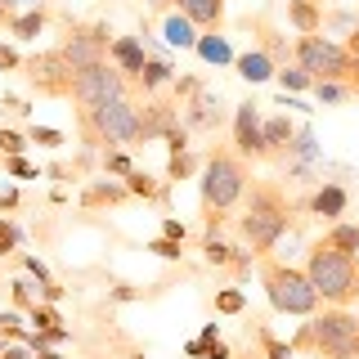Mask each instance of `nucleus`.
Returning a JSON list of instances; mask_svg holds the SVG:
<instances>
[{"instance_id": "nucleus-1", "label": "nucleus", "mask_w": 359, "mask_h": 359, "mask_svg": "<svg viewBox=\"0 0 359 359\" xmlns=\"http://www.w3.org/2000/svg\"><path fill=\"white\" fill-rule=\"evenodd\" d=\"M247 184H252V171H247V162L233 149H216L207 153V162H202V180H198V194H202V220H207V238H216L220 220L229 216L233 207L243 202Z\"/></svg>"}, {"instance_id": "nucleus-2", "label": "nucleus", "mask_w": 359, "mask_h": 359, "mask_svg": "<svg viewBox=\"0 0 359 359\" xmlns=\"http://www.w3.org/2000/svg\"><path fill=\"white\" fill-rule=\"evenodd\" d=\"M243 220H238V233L247 238L252 256H269L274 243L287 233V216H292V202L283 198V189L274 180H252L243 194Z\"/></svg>"}, {"instance_id": "nucleus-3", "label": "nucleus", "mask_w": 359, "mask_h": 359, "mask_svg": "<svg viewBox=\"0 0 359 359\" xmlns=\"http://www.w3.org/2000/svg\"><path fill=\"white\" fill-rule=\"evenodd\" d=\"M287 346L314 359H359V314L341 306H323L301 323Z\"/></svg>"}, {"instance_id": "nucleus-4", "label": "nucleus", "mask_w": 359, "mask_h": 359, "mask_svg": "<svg viewBox=\"0 0 359 359\" xmlns=\"http://www.w3.org/2000/svg\"><path fill=\"white\" fill-rule=\"evenodd\" d=\"M306 278L314 283L323 306L351 310V301H359V261L355 256H341L323 238L310 243V252H306Z\"/></svg>"}, {"instance_id": "nucleus-5", "label": "nucleus", "mask_w": 359, "mask_h": 359, "mask_svg": "<svg viewBox=\"0 0 359 359\" xmlns=\"http://www.w3.org/2000/svg\"><path fill=\"white\" fill-rule=\"evenodd\" d=\"M261 261V287L269 297V306L278 314H292V319H310L314 310L323 306L314 283L306 278V269L287 265V261H274V256H256Z\"/></svg>"}, {"instance_id": "nucleus-6", "label": "nucleus", "mask_w": 359, "mask_h": 359, "mask_svg": "<svg viewBox=\"0 0 359 359\" xmlns=\"http://www.w3.org/2000/svg\"><path fill=\"white\" fill-rule=\"evenodd\" d=\"M292 59H297V67L310 81H337V86L351 90V95H359V59L346 45H337V41L314 32V36H301L292 45Z\"/></svg>"}, {"instance_id": "nucleus-7", "label": "nucleus", "mask_w": 359, "mask_h": 359, "mask_svg": "<svg viewBox=\"0 0 359 359\" xmlns=\"http://www.w3.org/2000/svg\"><path fill=\"white\" fill-rule=\"evenodd\" d=\"M81 121V140L86 149H121V144H140V104L126 99H112L104 108H76Z\"/></svg>"}, {"instance_id": "nucleus-8", "label": "nucleus", "mask_w": 359, "mask_h": 359, "mask_svg": "<svg viewBox=\"0 0 359 359\" xmlns=\"http://www.w3.org/2000/svg\"><path fill=\"white\" fill-rule=\"evenodd\" d=\"M130 95V76L121 72L117 63H95L81 67L72 81V104L76 108H104L112 99H126Z\"/></svg>"}, {"instance_id": "nucleus-9", "label": "nucleus", "mask_w": 359, "mask_h": 359, "mask_svg": "<svg viewBox=\"0 0 359 359\" xmlns=\"http://www.w3.org/2000/svg\"><path fill=\"white\" fill-rule=\"evenodd\" d=\"M108 50H112V27L108 22H67V36L59 45V54L72 63V72L108 63Z\"/></svg>"}, {"instance_id": "nucleus-10", "label": "nucleus", "mask_w": 359, "mask_h": 359, "mask_svg": "<svg viewBox=\"0 0 359 359\" xmlns=\"http://www.w3.org/2000/svg\"><path fill=\"white\" fill-rule=\"evenodd\" d=\"M22 76H27L32 90L45 95V99H72L76 72H72V63H67L59 50H36L32 59H22Z\"/></svg>"}, {"instance_id": "nucleus-11", "label": "nucleus", "mask_w": 359, "mask_h": 359, "mask_svg": "<svg viewBox=\"0 0 359 359\" xmlns=\"http://www.w3.org/2000/svg\"><path fill=\"white\" fill-rule=\"evenodd\" d=\"M233 153H238L243 162H252V157H265L261 108H256V99H243V104L233 108Z\"/></svg>"}, {"instance_id": "nucleus-12", "label": "nucleus", "mask_w": 359, "mask_h": 359, "mask_svg": "<svg viewBox=\"0 0 359 359\" xmlns=\"http://www.w3.org/2000/svg\"><path fill=\"white\" fill-rule=\"evenodd\" d=\"M175 126H184V121H180V104H175V99L149 95V104H140V144L166 140Z\"/></svg>"}, {"instance_id": "nucleus-13", "label": "nucleus", "mask_w": 359, "mask_h": 359, "mask_svg": "<svg viewBox=\"0 0 359 359\" xmlns=\"http://www.w3.org/2000/svg\"><path fill=\"white\" fill-rule=\"evenodd\" d=\"M184 108V126L189 130H216L220 121H224V112H220V95H211V90H198L189 104H180Z\"/></svg>"}, {"instance_id": "nucleus-14", "label": "nucleus", "mask_w": 359, "mask_h": 359, "mask_svg": "<svg viewBox=\"0 0 359 359\" xmlns=\"http://www.w3.org/2000/svg\"><path fill=\"white\" fill-rule=\"evenodd\" d=\"M306 207H310L319 220H332V224H337V216H346V207H351V194H346L341 184H319V189L310 194Z\"/></svg>"}, {"instance_id": "nucleus-15", "label": "nucleus", "mask_w": 359, "mask_h": 359, "mask_svg": "<svg viewBox=\"0 0 359 359\" xmlns=\"http://www.w3.org/2000/svg\"><path fill=\"white\" fill-rule=\"evenodd\" d=\"M126 184H117V180H90L86 194H81V207L95 211V207H117V202H126Z\"/></svg>"}, {"instance_id": "nucleus-16", "label": "nucleus", "mask_w": 359, "mask_h": 359, "mask_svg": "<svg viewBox=\"0 0 359 359\" xmlns=\"http://www.w3.org/2000/svg\"><path fill=\"white\" fill-rule=\"evenodd\" d=\"M175 5L194 27H220L224 22V0H175Z\"/></svg>"}, {"instance_id": "nucleus-17", "label": "nucleus", "mask_w": 359, "mask_h": 359, "mask_svg": "<svg viewBox=\"0 0 359 359\" xmlns=\"http://www.w3.org/2000/svg\"><path fill=\"white\" fill-rule=\"evenodd\" d=\"M108 54H112V63H117L126 76H140V72H144V63H149V59H144V45L135 41V36H117Z\"/></svg>"}, {"instance_id": "nucleus-18", "label": "nucleus", "mask_w": 359, "mask_h": 359, "mask_svg": "<svg viewBox=\"0 0 359 359\" xmlns=\"http://www.w3.org/2000/svg\"><path fill=\"white\" fill-rule=\"evenodd\" d=\"M292 121L287 117H265L261 121V140H265V157H283V149L292 144Z\"/></svg>"}, {"instance_id": "nucleus-19", "label": "nucleus", "mask_w": 359, "mask_h": 359, "mask_svg": "<svg viewBox=\"0 0 359 359\" xmlns=\"http://www.w3.org/2000/svg\"><path fill=\"white\" fill-rule=\"evenodd\" d=\"M287 22L301 32V36H314V32L323 27V14L314 0H287Z\"/></svg>"}, {"instance_id": "nucleus-20", "label": "nucleus", "mask_w": 359, "mask_h": 359, "mask_svg": "<svg viewBox=\"0 0 359 359\" xmlns=\"http://www.w3.org/2000/svg\"><path fill=\"white\" fill-rule=\"evenodd\" d=\"M233 67H238V76H247V81H265V76H274L278 72V63L269 59L265 50H252V54H238V59H233Z\"/></svg>"}, {"instance_id": "nucleus-21", "label": "nucleus", "mask_w": 359, "mask_h": 359, "mask_svg": "<svg viewBox=\"0 0 359 359\" xmlns=\"http://www.w3.org/2000/svg\"><path fill=\"white\" fill-rule=\"evenodd\" d=\"M323 243L328 247H337L341 256H355L359 261V224H346V220H337L328 233H323Z\"/></svg>"}, {"instance_id": "nucleus-22", "label": "nucleus", "mask_w": 359, "mask_h": 359, "mask_svg": "<svg viewBox=\"0 0 359 359\" xmlns=\"http://www.w3.org/2000/svg\"><path fill=\"white\" fill-rule=\"evenodd\" d=\"M45 18H50V14H45V5H36V9H22V14H18L14 22H9V32H14L18 41H36L41 32H45Z\"/></svg>"}, {"instance_id": "nucleus-23", "label": "nucleus", "mask_w": 359, "mask_h": 359, "mask_svg": "<svg viewBox=\"0 0 359 359\" xmlns=\"http://www.w3.org/2000/svg\"><path fill=\"white\" fill-rule=\"evenodd\" d=\"M135 81H140V90H144V95H157V90H162V86H171L175 81V76H171V67H166V63H144V72L140 76H135Z\"/></svg>"}, {"instance_id": "nucleus-24", "label": "nucleus", "mask_w": 359, "mask_h": 359, "mask_svg": "<svg viewBox=\"0 0 359 359\" xmlns=\"http://www.w3.org/2000/svg\"><path fill=\"white\" fill-rule=\"evenodd\" d=\"M126 194H135V198H162V189L153 184V175L130 171V175H126Z\"/></svg>"}, {"instance_id": "nucleus-25", "label": "nucleus", "mask_w": 359, "mask_h": 359, "mask_svg": "<svg viewBox=\"0 0 359 359\" xmlns=\"http://www.w3.org/2000/svg\"><path fill=\"white\" fill-rule=\"evenodd\" d=\"M310 95L319 99V104H346V99H351V90H346V86H337V81H314Z\"/></svg>"}, {"instance_id": "nucleus-26", "label": "nucleus", "mask_w": 359, "mask_h": 359, "mask_svg": "<svg viewBox=\"0 0 359 359\" xmlns=\"http://www.w3.org/2000/svg\"><path fill=\"white\" fill-rule=\"evenodd\" d=\"M216 310L220 314H243L247 310V297L238 287H224V292H216Z\"/></svg>"}, {"instance_id": "nucleus-27", "label": "nucleus", "mask_w": 359, "mask_h": 359, "mask_svg": "<svg viewBox=\"0 0 359 359\" xmlns=\"http://www.w3.org/2000/svg\"><path fill=\"white\" fill-rule=\"evenodd\" d=\"M274 76H278V86H283V90H314V81L301 72V67H278Z\"/></svg>"}, {"instance_id": "nucleus-28", "label": "nucleus", "mask_w": 359, "mask_h": 359, "mask_svg": "<svg viewBox=\"0 0 359 359\" xmlns=\"http://www.w3.org/2000/svg\"><path fill=\"white\" fill-rule=\"evenodd\" d=\"M256 337H261V346H265V359H287L292 355V346H283L269 328H256Z\"/></svg>"}, {"instance_id": "nucleus-29", "label": "nucleus", "mask_w": 359, "mask_h": 359, "mask_svg": "<svg viewBox=\"0 0 359 359\" xmlns=\"http://www.w3.org/2000/svg\"><path fill=\"white\" fill-rule=\"evenodd\" d=\"M32 323H36L41 332H54V328H59V314H54V306L41 301V306H32Z\"/></svg>"}, {"instance_id": "nucleus-30", "label": "nucleus", "mask_w": 359, "mask_h": 359, "mask_svg": "<svg viewBox=\"0 0 359 359\" xmlns=\"http://www.w3.org/2000/svg\"><path fill=\"white\" fill-rule=\"evenodd\" d=\"M202 252H207V261H211V265H233V252H229V247H224L220 238H207V247H202Z\"/></svg>"}, {"instance_id": "nucleus-31", "label": "nucleus", "mask_w": 359, "mask_h": 359, "mask_svg": "<svg viewBox=\"0 0 359 359\" xmlns=\"http://www.w3.org/2000/svg\"><path fill=\"white\" fill-rule=\"evenodd\" d=\"M22 149H27V140H22L18 130H0V153H9V157H22Z\"/></svg>"}, {"instance_id": "nucleus-32", "label": "nucleus", "mask_w": 359, "mask_h": 359, "mask_svg": "<svg viewBox=\"0 0 359 359\" xmlns=\"http://www.w3.org/2000/svg\"><path fill=\"white\" fill-rule=\"evenodd\" d=\"M104 166H108V175H130V171H135V162H130L126 153H108Z\"/></svg>"}, {"instance_id": "nucleus-33", "label": "nucleus", "mask_w": 359, "mask_h": 359, "mask_svg": "<svg viewBox=\"0 0 359 359\" xmlns=\"http://www.w3.org/2000/svg\"><path fill=\"white\" fill-rule=\"evenodd\" d=\"M166 175H171V180H189V175H194V157H189V153H175Z\"/></svg>"}, {"instance_id": "nucleus-34", "label": "nucleus", "mask_w": 359, "mask_h": 359, "mask_svg": "<svg viewBox=\"0 0 359 359\" xmlns=\"http://www.w3.org/2000/svg\"><path fill=\"white\" fill-rule=\"evenodd\" d=\"M14 247H18V224L14 220H0V256L14 252Z\"/></svg>"}, {"instance_id": "nucleus-35", "label": "nucleus", "mask_w": 359, "mask_h": 359, "mask_svg": "<svg viewBox=\"0 0 359 359\" xmlns=\"http://www.w3.org/2000/svg\"><path fill=\"white\" fill-rule=\"evenodd\" d=\"M189 27H194V22H189L184 14H180V18H171V27H166V32H171V41H175V45H194V36H189Z\"/></svg>"}, {"instance_id": "nucleus-36", "label": "nucleus", "mask_w": 359, "mask_h": 359, "mask_svg": "<svg viewBox=\"0 0 359 359\" xmlns=\"http://www.w3.org/2000/svg\"><path fill=\"white\" fill-rule=\"evenodd\" d=\"M149 252H157L162 261H180V243H175V238H157Z\"/></svg>"}, {"instance_id": "nucleus-37", "label": "nucleus", "mask_w": 359, "mask_h": 359, "mask_svg": "<svg viewBox=\"0 0 359 359\" xmlns=\"http://www.w3.org/2000/svg\"><path fill=\"white\" fill-rule=\"evenodd\" d=\"M32 144H45V149H59V144H63V135H59V130H45V126H41V130H32Z\"/></svg>"}, {"instance_id": "nucleus-38", "label": "nucleus", "mask_w": 359, "mask_h": 359, "mask_svg": "<svg viewBox=\"0 0 359 359\" xmlns=\"http://www.w3.org/2000/svg\"><path fill=\"white\" fill-rule=\"evenodd\" d=\"M0 67H5V72L22 67V59H18V50H14V45H0Z\"/></svg>"}, {"instance_id": "nucleus-39", "label": "nucleus", "mask_w": 359, "mask_h": 359, "mask_svg": "<svg viewBox=\"0 0 359 359\" xmlns=\"http://www.w3.org/2000/svg\"><path fill=\"white\" fill-rule=\"evenodd\" d=\"M41 301H45V306H54V301H63V287L54 283V278H50V283H41Z\"/></svg>"}, {"instance_id": "nucleus-40", "label": "nucleus", "mask_w": 359, "mask_h": 359, "mask_svg": "<svg viewBox=\"0 0 359 359\" xmlns=\"http://www.w3.org/2000/svg\"><path fill=\"white\" fill-rule=\"evenodd\" d=\"M5 166H9V175H27V180L36 175V171H32V162H22V157H9Z\"/></svg>"}, {"instance_id": "nucleus-41", "label": "nucleus", "mask_w": 359, "mask_h": 359, "mask_svg": "<svg viewBox=\"0 0 359 359\" xmlns=\"http://www.w3.org/2000/svg\"><path fill=\"white\" fill-rule=\"evenodd\" d=\"M14 301H18L22 310H32V306H36V297L27 292V283H14Z\"/></svg>"}, {"instance_id": "nucleus-42", "label": "nucleus", "mask_w": 359, "mask_h": 359, "mask_svg": "<svg viewBox=\"0 0 359 359\" xmlns=\"http://www.w3.org/2000/svg\"><path fill=\"white\" fill-rule=\"evenodd\" d=\"M162 233H166V238H175V243H184V224H180V220H166Z\"/></svg>"}, {"instance_id": "nucleus-43", "label": "nucleus", "mask_w": 359, "mask_h": 359, "mask_svg": "<svg viewBox=\"0 0 359 359\" xmlns=\"http://www.w3.org/2000/svg\"><path fill=\"white\" fill-rule=\"evenodd\" d=\"M0 359H32V355L22 351V346H9V351H0Z\"/></svg>"}, {"instance_id": "nucleus-44", "label": "nucleus", "mask_w": 359, "mask_h": 359, "mask_svg": "<svg viewBox=\"0 0 359 359\" xmlns=\"http://www.w3.org/2000/svg\"><path fill=\"white\" fill-rule=\"evenodd\" d=\"M346 50H351L355 59H359V22H355V27H351V41H346Z\"/></svg>"}, {"instance_id": "nucleus-45", "label": "nucleus", "mask_w": 359, "mask_h": 359, "mask_svg": "<svg viewBox=\"0 0 359 359\" xmlns=\"http://www.w3.org/2000/svg\"><path fill=\"white\" fill-rule=\"evenodd\" d=\"M149 9H166V5H175V0H144Z\"/></svg>"}, {"instance_id": "nucleus-46", "label": "nucleus", "mask_w": 359, "mask_h": 359, "mask_svg": "<svg viewBox=\"0 0 359 359\" xmlns=\"http://www.w3.org/2000/svg\"><path fill=\"white\" fill-rule=\"evenodd\" d=\"M32 359H63V355H59V351H36Z\"/></svg>"}, {"instance_id": "nucleus-47", "label": "nucleus", "mask_w": 359, "mask_h": 359, "mask_svg": "<svg viewBox=\"0 0 359 359\" xmlns=\"http://www.w3.org/2000/svg\"><path fill=\"white\" fill-rule=\"evenodd\" d=\"M135 359H144V355H135Z\"/></svg>"}]
</instances>
